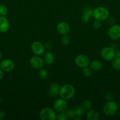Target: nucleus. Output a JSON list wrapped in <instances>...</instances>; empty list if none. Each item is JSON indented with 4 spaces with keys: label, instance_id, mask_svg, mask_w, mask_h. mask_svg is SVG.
<instances>
[{
    "label": "nucleus",
    "instance_id": "nucleus-1",
    "mask_svg": "<svg viewBox=\"0 0 120 120\" xmlns=\"http://www.w3.org/2000/svg\"><path fill=\"white\" fill-rule=\"evenodd\" d=\"M75 94V87L72 85L66 84L61 87L59 96L60 97L66 100H68L72 98Z\"/></svg>",
    "mask_w": 120,
    "mask_h": 120
},
{
    "label": "nucleus",
    "instance_id": "nucleus-2",
    "mask_svg": "<svg viewBox=\"0 0 120 120\" xmlns=\"http://www.w3.org/2000/svg\"><path fill=\"white\" fill-rule=\"evenodd\" d=\"M92 16L95 19L99 21H104L107 19L109 16V12L107 8L104 7H96L93 10Z\"/></svg>",
    "mask_w": 120,
    "mask_h": 120
},
{
    "label": "nucleus",
    "instance_id": "nucleus-3",
    "mask_svg": "<svg viewBox=\"0 0 120 120\" xmlns=\"http://www.w3.org/2000/svg\"><path fill=\"white\" fill-rule=\"evenodd\" d=\"M118 105L114 101H108L103 107L104 114L107 117H112L117 112Z\"/></svg>",
    "mask_w": 120,
    "mask_h": 120
},
{
    "label": "nucleus",
    "instance_id": "nucleus-4",
    "mask_svg": "<svg viewBox=\"0 0 120 120\" xmlns=\"http://www.w3.org/2000/svg\"><path fill=\"white\" fill-rule=\"evenodd\" d=\"M56 111L51 108L45 107L40 111L39 116L42 120H55L56 119Z\"/></svg>",
    "mask_w": 120,
    "mask_h": 120
},
{
    "label": "nucleus",
    "instance_id": "nucleus-5",
    "mask_svg": "<svg viewBox=\"0 0 120 120\" xmlns=\"http://www.w3.org/2000/svg\"><path fill=\"white\" fill-rule=\"evenodd\" d=\"M101 57L106 61L112 60L115 57V51L114 49L110 46H105L101 49L100 52Z\"/></svg>",
    "mask_w": 120,
    "mask_h": 120
},
{
    "label": "nucleus",
    "instance_id": "nucleus-6",
    "mask_svg": "<svg viewBox=\"0 0 120 120\" xmlns=\"http://www.w3.org/2000/svg\"><path fill=\"white\" fill-rule=\"evenodd\" d=\"M75 63L79 68H84L85 67L89 66L90 63V59L87 55L81 54L76 56L75 58Z\"/></svg>",
    "mask_w": 120,
    "mask_h": 120
},
{
    "label": "nucleus",
    "instance_id": "nucleus-7",
    "mask_svg": "<svg viewBox=\"0 0 120 120\" xmlns=\"http://www.w3.org/2000/svg\"><path fill=\"white\" fill-rule=\"evenodd\" d=\"M31 49L35 55L41 56L44 55L45 51V47L42 43L40 41H35L31 46Z\"/></svg>",
    "mask_w": 120,
    "mask_h": 120
},
{
    "label": "nucleus",
    "instance_id": "nucleus-8",
    "mask_svg": "<svg viewBox=\"0 0 120 120\" xmlns=\"http://www.w3.org/2000/svg\"><path fill=\"white\" fill-rule=\"evenodd\" d=\"M29 63L31 66L35 69H42L45 64L43 59L41 58L40 56H38V55L31 57Z\"/></svg>",
    "mask_w": 120,
    "mask_h": 120
},
{
    "label": "nucleus",
    "instance_id": "nucleus-9",
    "mask_svg": "<svg viewBox=\"0 0 120 120\" xmlns=\"http://www.w3.org/2000/svg\"><path fill=\"white\" fill-rule=\"evenodd\" d=\"M67 105L68 104L67 100L60 97V98H58L54 102L53 104V109L57 112H63L66 110Z\"/></svg>",
    "mask_w": 120,
    "mask_h": 120
},
{
    "label": "nucleus",
    "instance_id": "nucleus-10",
    "mask_svg": "<svg viewBox=\"0 0 120 120\" xmlns=\"http://www.w3.org/2000/svg\"><path fill=\"white\" fill-rule=\"evenodd\" d=\"M108 35L112 40H118L120 38V25H113L108 30Z\"/></svg>",
    "mask_w": 120,
    "mask_h": 120
},
{
    "label": "nucleus",
    "instance_id": "nucleus-11",
    "mask_svg": "<svg viewBox=\"0 0 120 120\" xmlns=\"http://www.w3.org/2000/svg\"><path fill=\"white\" fill-rule=\"evenodd\" d=\"M0 68L4 72H10L15 68V63L11 59H6L1 61Z\"/></svg>",
    "mask_w": 120,
    "mask_h": 120
},
{
    "label": "nucleus",
    "instance_id": "nucleus-12",
    "mask_svg": "<svg viewBox=\"0 0 120 120\" xmlns=\"http://www.w3.org/2000/svg\"><path fill=\"white\" fill-rule=\"evenodd\" d=\"M56 30L61 35H67L70 32L69 24L64 21L59 22L56 25Z\"/></svg>",
    "mask_w": 120,
    "mask_h": 120
},
{
    "label": "nucleus",
    "instance_id": "nucleus-13",
    "mask_svg": "<svg viewBox=\"0 0 120 120\" xmlns=\"http://www.w3.org/2000/svg\"><path fill=\"white\" fill-rule=\"evenodd\" d=\"M60 88L61 87L57 83L55 82L52 83L49 85V89H48V95L52 98L57 97L58 96H59Z\"/></svg>",
    "mask_w": 120,
    "mask_h": 120
},
{
    "label": "nucleus",
    "instance_id": "nucleus-14",
    "mask_svg": "<svg viewBox=\"0 0 120 120\" xmlns=\"http://www.w3.org/2000/svg\"><path fill=\"white\" fill-rule=\"evenodd\" d=\"M9 22L8 19L4 16H0V32L5 33L9 29Z\"/></svg>",
    "mask_w": 120,
    "mask_h": 120
},
{
    "label": "nucleus",
    "instance_id": "nucleus-15",
    "mask_svg": "<svg viewBox=\"0 0 120 120\" xmlns=\"http://www.w3.org/2000/svg\"><path fill=\"white\" fill-rule=\"evenodd\" d=\"M44 61L47 65H51L55 61V56L51 52H46L44 53Z\"/></svg>",
    "mask_w": 120,
    "mask_h": 120
},
{
    "label": "nucleus",
    "instance_id": "nucleus-16",
    "mask_svg": "<svg viewBox=\"0 0 120 120\" xmlns=\"http://www.w3.org/2000/svg\"><path fill=\"white\" fill-rule=\"evenodd\" d=\"M100 114L95 110H88L86 114V118L88 120H98L100 119Z\"/></svg>",
    "mask_w": 120,
    "mask_h": 120
},
{
    "label": "nucleus",
    "instance_id": "nucleus-17",
    "mask_svg": "<svg viewBox=\"0 0 120 120\" xmlns=\"http://www.w3.org/2000/svg\"><path fill=\"white\" fill-rule=\"evenodd\" d=\"M89 67L92 70V71H99L102 69V63L99 60H94L92 62H90Z\"/></svg>",
    "mask_w": 120,
    "mask_h": 120
},
{
    "label": "nucleus",
    "instance_id": "nucleus-18",
    "mask_svg": "<svg viewBox=\"0 0 120 120\" xmlns=\"http://www.w3.org/2000/svg\"><path fill=\"white\" fill-rule=\"evenodd\" d=\"M112 67L115 70H120V57H114L112 61Z\"/></svg>",
    "mask_w": 120,
    "mask_h": 120
},
{
    "label": "nucleus",
    "instance_id": "nucleus-19",
    "mask_svg": "<svg viewBox=\"0 0 120 120\" xmlns=\"http://www.w3.org/2000/svg\"><path fill=\"white\" fill-rule=\"evenodd\" d=\"M39 77L42 80H46L48 78L49 76V73L47 70L44 69H40V71L38 73Z\"/></svg>",
    "mask_w": 120,
    "mask_h": 120
},
{
    "label": "nucleus",
    "instance_id": "nucleus-20",
    "mask_svg": "<svg viewBox=\"0 0 120 120\" xmlns=\"http://www.w3.org/2000/svg\"><path fill=\"white\" fill-rule=\"evenodd\" d=\"M82 73L83 76H85V77H90L92 74V70L91 69L90 67H85V68H82Z\"/></svg>",
    "mask_w": 120,
    "mask_h": 120
},
{
    "label": "nucleus",
    "instance_id": "nucleus-21",
    "mask_svg": "<svg viewBox=\"0 0 120 120\" xmlns=\"http://www.w3.org/2000/svg\"><path fill=\"white\" fill-rule=\"evenodd\" d=\"M82 105L86 111H88V110H91L92 107V104L88 100H85L82 103Z\"/></svg>",
    "mask_w": 120,
    "mask_h": 120
},
{
    "label": "nucleus",
    "instance_id": "nucleus-22",
    "mask_svg": "<svg viewBox=\"0 0 120 120\" xmlns=\"http://www.w3.org/2000/svg\"><path fill=\"white\" fill-rule=\"evenodd\" d=\"M75 111L76 112V115L77 116H80V117H82L85 113V109H84V107H82V105H78V106L76 107L75 109Z\"/></svg>",
    "mask_w": 120,
    "mask_h": 120
},
{
    "label": "nucleus",
    "instance_id": "nucleus-23",
    "mask_svg": "<svg viewBox=\"0 0 120 120\" xmlns=\"http://www.w3.org/2000/svg\"><path fill=\"white\" fill-rule=\"evenodd\" d=\"M68 116L67 114V112H59L58 114L56 116V120H67L68 119Z\"/></svg>",
    "mask_w": 120,
    "mask_h": 120
},
{
    "label": "nucleus",
    "instance_id": "nucleus-24",
    "mask_svg": "<svg viewBox=\"0 0 120 120\" xmlns=\"http://www.w3.org/2000/svg\"><path fill=\"white\" fill-rule=\"evenodd\" d=\"M8 14V8L4 4L0 5V16H5Z\"/></svg>",
    "mask_w": 120,
    "mask_h": 120
},
{
    "label": "nucleus",
    "instance_id": "nucleus-25",
    "mask_svg": "<svg viewBox=\"0 0 120 120\" xmlns=\"http://www.w3.org/2000/svg\"><path fill=\"white\" fill-rule=\"evenodd\" d=\"M93 10L92 8L90 7H85L83 9V14H85L87 15H89L91 18L92 17L93 15Z\"/></svg>",
    "mask_w": 120,
    "mask_h": 120
},
{
    "label": "nucleus",
    "instance_id": "nucleus-26",
    "mask_svg": "<svg viewBox=\"0 0 120 120\" xmlns=\"http://www.w3.org/2000/svg\"><path fill=\"white\" fill-rule=\"evenodd\" d=\"M61 43L63 45L68 46L70 43V38L69 36H67V35H63V36L61 38Z\"/></svg>",
    "mask_w": 120,
    "mask_h": 120
},
{
    "label": "nucleus",
    "instance_id": "nucleus-27",
    "mask_svg": "<svg viewBox=\"0 0 120 120\" xmlns=\"http://www.w3.org/2000/svg\"><path fill=\"white\" fill-rule=\"evenodd\" d=\"M67 114H68V118H71V119H75V117L77 116L75 111V109H71V110H69L67 112Z\"/></svg>",
    "mask_w": 120,
    "mask_h": 120
},
{
    "label": "nucleus",
    "instance_id": "nucleus-28",
    "mask_svg": "<svg viewBox=\"0 0 120 120\" xmlns=\"http://www.w3.org/2000/svg\"><path fill=\"white\" fill-rule=\"evenodd\" d=\"M91 17L85 14H82L81 16V21L83 23H87L89 21Z\"/></svg>",
    "mask_w": 120,
    "mask_h": 120
},
{
    "label": "nucleus",
    "instance_id": "nucleus-29",
    "mask_svg": "<svg viewBox=\"0 0 120 120\" xmlns=\"http://www.w3.org/2000/svg\"><path fill=\"white\" fill-rule=\"evenodd\" d=\"M101 25H102V22H101V21L97 19H95L92 23V26L95 29H99V28H101Z\"/></svg>",
    "mask_w": 120,
    "mask_h": 120
},
{
    "label": "nucleus",
    "instance_id": "nucleus-30",
    "mask_svg": "<svg viewBox=\"0 0 120 120\" xmlns=\"http://www.w3.org/2000/svg\"><path fill=\"white\" fill-rule=\"evenodd\" d=\"M105 97V99L107 100L111 101L112 100L113 98H114V95H113L112 93H111V92H108L106 93Z\"/></svg>",
    "mask_w": 120,
    "mask_h": 120
},
{
    "label": "nucleus",
    "instance_id": "nucleus-31",
    "mask_svg": "<svg viewBox=\"0 0 120 120\" xmlns=\"http://www.w3.org/2000/svg\"><path fill=\"white\" fill-rule=\"evenodd\" d=\"M5 117V113L3 111H0V120H3Z\"/></svg>",
    "mask_w": 120,
    "mask_h": 120
},
{
    "label": "nucleus",
    "instance_id": "nucleus-32",
    "mask_svg": "<svg viewBox=\"0 0 120 120\" xmlns=\"http://www.w3.org/2000/svg\"><path fill=\"white\" fill-rule=\"evenodd\" d=\"M4 71L3 70L1 69V68H0V80H1L2 78H3L4 75Z\"/></svg>",
    "mask_w": 120,
    "mask_h": 120
},
{
    "label": "nucleus",
    "instance_id": "nucleus-33",
    "mask_svg": "<svg viewBox=\"0 0 120 120\" xmlns=\"http://www.w3.org/2000/svg\"><path fill=\"white\" fill-rule=\"evenodd\" d=\"M115 56L116 57H120V50H118L116 52H115Z\"/></svg>",
    "mask_w": 120,
    "mask_h": 120
},
{
    "label": "nucleus",
    "instance_id": "nucleus-34",
    "mask_svg": "<svg viewBox=\"0 0 120 120\" xmlns=\"http://www.w3.org/2000/svg\"><path fill=\"white\" fill-rule=\"evenodd\" d=\"M2 58V53L0 52V60H1Z\"/></svg>",
    "mask_w": 120,
    "mask_h": 120
}]
</instances>
